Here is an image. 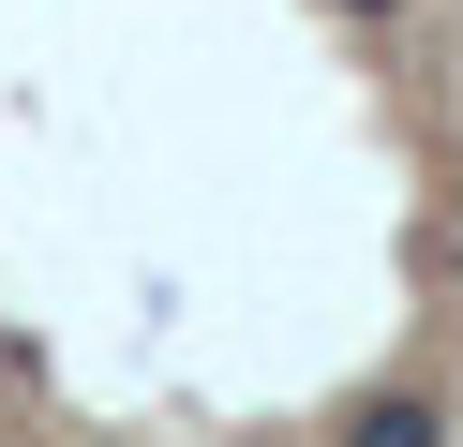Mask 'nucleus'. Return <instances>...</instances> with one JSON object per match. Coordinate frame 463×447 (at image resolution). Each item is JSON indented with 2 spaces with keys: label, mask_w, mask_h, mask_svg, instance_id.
<instances>
[{
  "label": "nucleus",
  "mask_w": 463,
  "mask_h": 447,
  "mask_svg": "<svg viewBox=\"0 0 463 447\" xmlns=\"http://www.w3.org/2000/svg\"><path fill=\"white\" fill-rule=\"evenodd\" d=\"M344 15H403V0H344Z\"/></svg>",
  "instance_id": "nucleus-2"
},
{
  "label": "nucleus",
  "mask_w": 463,
  "mask_h": 447,
  "mask_svg": "<svg viewBox=\"0 0 463 447\" xmlns=\"http://www.w3.org/2000/svg\"><path fill=\"white\" fill-rule=\"evenodd\" d=\"M344 447H449V403H419V387H373V403L344 417Z\"/></svg>",
  "instance_id": "nucleus-1"
}]
</instances>
